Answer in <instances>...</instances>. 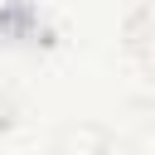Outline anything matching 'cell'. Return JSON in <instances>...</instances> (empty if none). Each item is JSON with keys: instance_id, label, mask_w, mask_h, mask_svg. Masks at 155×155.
I'll return each instance as SVG.
<instances>
[{"instance_id": "277c9868", "label": "cell", "mask_w": 155, "mask_h": 155, "mask_svg": "<svg viewBox=\"0 0 155 155\" xmlns=\"http://www.w3.org/2000/svg\"><path fill=\"white\" fill-rule=\"evenodd\" d=\"M29 19V0H0V29H15Z\"/></svg>"}, {"instance_id": "6da1fadb", "label": "cell", "mask_w": 155, "mask_h": 155, "mask_svg": "<svg viewBox=\"0 0 155 155\" xmlns=\"http://www.w3.org/2000/svg\"><path fill=\"white\" fill-rule=\"evenodd\" d=\"M121 53H126L131 68H140L145 78H155V5H140L121 24Z\"/></svg>"}, {"instance_id": "7a4b0ae2", "label": "cell", "mask_w": 155, "mask_h": 155, "mask_svg": "<svg viewBox=\"0 0 155 155\" xmlns=\"http://www.w3.org/2000/svg\"><path fill=\"white\" fill-rule=\"evenodd\" d=\"M111 131L97 126V121H68L58 136H53V150L48 155H111Z\"/></svg>"}, {"instance_id": "3957f363", "label": "cell", "mask_w": 155, "mask_h": 155, "mask_svg": "<svg viewBox=\"0 0 155 155\" xmlns=\"http://www.w3.org/2000/svg\"><path fill=\"white\" fill-rule=\"evenodd\" d=\"M131 131H136L140 150L155 155V102H136V107H131Z\"/></svg>"}]
</instances>
